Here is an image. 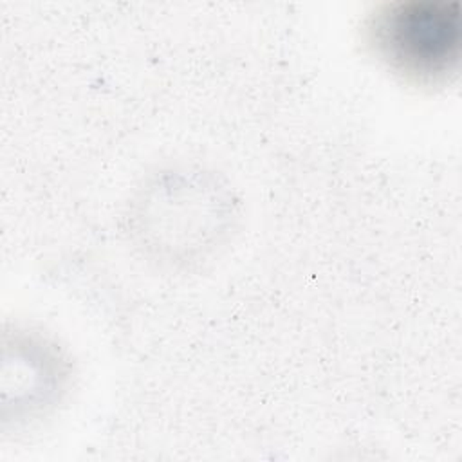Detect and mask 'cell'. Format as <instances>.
<instances>
[{
    "label": "cell",
    "mask_w": 462,
    "mask_h": 462,
    "mask_svg": "<svg viewBox=\"0 0 462 462\" xmlns=\"http://www.w3.org/2000/svg\"><path fill=\"white\" fill-rule=\"evenodd\" d=\"M372 56L413 87H444L458 72L462 52L460 4L395 0L377 5L363 23Z\"/></svg>",
    "instance_id": "6da1fadb"
}]
</instances>
